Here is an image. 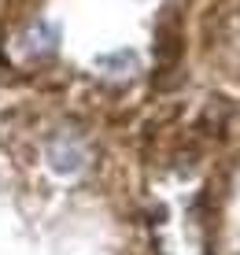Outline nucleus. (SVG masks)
I'll return each instance as SVG.
<instances>
[{"label":"nucleus","mask_w":240,"mask_h":255,"mask_svg":"<svg viewBox=\"0 0 240 255\" xmlns=\"http://www.w3.org/2000/svg\"><path fill=\"white\" fill-rule=\"evenodd\" d=\"M85 163H89V152H85V144L78 137H56L48 144V166L56 174H63V178L85 170Z\"/></svg>","instance_id":"nucleus-1"},{"label":"nucleus","mask_w":240,"mask_h":255,"mask_svg":"<svg viewBox=\"0 0 240 255\" xmlns=\"http://www.w3.org/2000/svg\"><path fill=\"white\" fill-rule=\"evenodd\" d=\"M56 37H59V30H56L52 22H37V26L22 37V52H26V56H44V52L56 48Z\"/></svg>","instance_id":"nucleus-2"},{"label":"nucleus","mask_w":240,"mask_h":255,"mask_svg":"<svg viewBox=\"0 0 240 255\" xmlns=\"http://www.w3.org/2000/svg\"><path fill=\"white\" fill-rule=\"evenodd\" d=\"M96 67H104V70H111V74H122V70H133L137 67V56L133 52H108V56H100L96 59Z\"/></svg>","instance_id":"nucleus-3"}]
</instances>
